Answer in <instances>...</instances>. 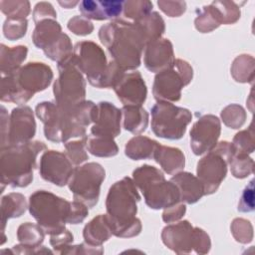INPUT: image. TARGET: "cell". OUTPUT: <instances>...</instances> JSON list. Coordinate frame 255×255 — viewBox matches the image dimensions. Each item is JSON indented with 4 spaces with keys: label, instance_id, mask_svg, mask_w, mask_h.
I'll return each instance as SVG.
<instances>
[{
    "label": "cell",
    "instance_id": "obj_1",
    "mask_svg": "<svg viewBox=\"0 0 255 255\" xmlns=\"http://www.w3.org/2000/svg\"><path fill=\"white\" fill-rule=\"evenodd\" d=\"M95 104L85 101L73 108L65 109L52 102L37 105L36 115L44 124L47 139L67 142L72 137L86 136V127L93 122Z\"/></svg>",
    "mask_w": 255,
    "mask_h": 255
},
{
    "label": "cell",
    "instance_id": "obj_2",
    "mask_svg": "<svg viewBox=\"0 0 255 255\" xmlns=\"http://www.w3.org/2000/svg\"><path fill=\"white\" fill-rule=\"evenodd\" d=\"M99 37L123 70H134L140 65V57L148 43L146 34L138 22L116 19L101 27Z\"/></svg>",
    "mask_w": 255,
    "mask_h": 255
},
{
    "label": "cell",
    "instance_id": "obj_3",
    "mask_svg": "<svg viewBox=\"0 0 255 255\" xmlns=\"http://www.w3.org/2000/svg\"><path fill=\"white\" fill-rule=\"evenodd\" d=\"M140 196L134 182L124 177L111 186L107 201V218L112 232L118 237H131L140 232V220L135 217Z\"/></svg>",
    "mask_w": 255,
    "mask_h": 255
},
{
    "label": "cell",
    "instance_id": "obj_4",
    "mask_svg": "<svg viewBox=\"0 0 255 255\" xmlns=\"http://www.w3.org/2000/svg\"><path fill=\"white\" fill-rule=\"evenodd\" d=\"M46 149L42 141H28L1 147L0 167L2 191L4 185L25 187L33 180L37 155ZM1 191V192H2Z\"/></svg>",
    "mask_w": 255,
    "mask_h": 255
},
{
    "label": "cell",
    "instance_id": "obj_5",
    "mask_svg": "<svg viewBox=\"0 0 255 255\" xmlns=\"http://www.w3.org/2000/svg\"><path fill=\"white\" fill-rule=\"evenodd\" d=\"M53 72L44 63H28L11 75L2 77L1 101L18 105L27 103L35 93L44 91L52 82Z\"/></svg>",
    "mask_w": 255,
    "mask_h": 255
},
{
    "label": "cell",
    "instance_id": "obj_6",
    "mask_svg": "<svg viewBox=\"0 0 255 255\" xmlns=\"http://www.w3.org/2000/svg\"><path fill=\"white\" fill-rule=\"evenodd\" d=\"M29 212L45 233L55 234L65 229L73 213V202L46 190H37L29 197Z\"/></svg>",
    "mask_w": 255,
    "mask_h": 255
},
{
    "label": "cell",
    "instance_id": "obj_7",
    "mask_svg": "<svg viewBox=\"0 0 255 255\" xmlns=\"http://www.w3.org/2000/svg\"><path fill=\"white\" fill-rule=\"evenodd\" d=\"M133 182L141 191L147 206L152 209L168 208L180 201V193L172 181L154 166L144 164L132 172Z\"/></svg>",
    "mask_w": 255,
    "mask_h": 255
},
{
    "label": "cell",
    "instance_id": "obj_8",
    "mask_svg": "<svg viewBox=\"0 0 255 255\" xmlns=\"http://www.w3.org/2000/svg\"><path fill=\"white\" fill-rule=\"evenodd\" d=\"M59 78L54 84V96L59 107L69 109L85 102L86 82L72 55L58 63Z\"/></svg>",
    "mask_w": 255,
    "mask_h": 255
},
{
    "label": "cell",
    "instance_id": "obj_9",
    "mask_svg": "<svg viewBox=\"0 0 255 255\" xmlns=\"http://www.w3.org/2000/svg\"><path fill=\"white\" fill-rule=\"evenodd\" d=\"M151 129L156 136L167 139H179L191 122V113L165 101H158L150 110Z\"/></svg>",
    "mask_w": 255,
    "mask_h": 255
},
{
    "label": "cell",
    "instance_id": "obj_10",
    "mask_svg": "<svg viewBox=\"0 0 255 255\" xmlns=\"http://www.w3.org/2000/svg\"><path fill=\"white\" fill-rule=\"evenodd\" d=\"M232 154L231 143L221 141L198 161L197 177L203 184L205 195L218 189L226 176L227 164L230 162Z\"/></svg>",
    "mask_w": 255,
    "mask_h": 255
},
{
    "label": "cell",
    "instance_id": "obj_11",
    "mask_svg": "<svg viewBox=\"0 0 255 255\" xmlns=\"http://www.w3.org/2000/svg\"><path fill=\"white\" fill-rule=\"evenodd\" d=\"M32 40L45 55L58 63L72 55V43L67 34L62 32L60 24L54 19H46L36 24Z\"/></svg>",
    "mask_w": 255,
    "mask_h": 255
},
{
    "label": "cell",
    "instance_id": "obj_12",
    "mask_svg": "<svg viewBox=\"0 0 255 255\" xmlns=\"http://www.w3.org/2000/svg\"><path fill=\"white\" fill-rule=\"evenodd\" d=\"M105 175L104 167L96 162H90L74 168L68 183L74 199L88 207L95 206L99 200L100 187Z\"/></svg>",
    "mask_w": 255,
    "mask_h": 255
},
{
    "label": "cell",
    "instance_id": "obj_13",
    "mask_svg": "<svg viewBox=\"0 0 255 255\" xmlns=\"http://www.w3.org/2000/svg\"><path fill=\"white\" fill-rule=\"evenodd\" d=\"M192 75V68L187 62L180 59L174 60L169 68L155 76L152 89L154 98L157 101H178L181 89L190 83Z\"/></svg>",
    "mask_w": 255,
    "mask_h": 255
},
{
    "label": "cell",
    "instance_id": "obj_14",
    "mask_svg": "<svg viewBox=\"0 0 255 255\" xmlns=\"http://www.w3.org/2000/svg\"><path fill=\"white\" fill-rule=\"evenodd\" d=\"M72 59L79 70L86 74L90 84L97 88H104V81L108 70L107 58L102 48L94 42L82 41L75 45Z\"/></svg>",
    "mask_w": 255,
    "mask_h": 255
},
{
    "label": "cell",
    "instance_id": "obj_15",
    "mask_svg": "<svg viewBox=\"0 0 255 255\" xmlns=\"http://www.w3.org/2000/svg\"><path fill=\"white\" fill-rule=\"evenodd\" d=\"M161 236L163 243L175 252L177 248L186 252L187 247H210L208 235L202 229L193 228L186 220L166 226Z\"/></svg>",
    "mask_w": 255,
    "mask_h": 255
},
{
    "label": "cell",
    "instance_id": "obj_16",
    "mask_svg": "<svg viewBox=\"0 0 255 255\" xmlns=\"http://www.w3.org/2000/svg\"><path fill=\"white\" fill-rule=\"evenodd\" d=\"M36 132V123L31 108L17 107L12 110L8 121V132L1 147L31 141Z\"/></svg>",
    "mask_w": 255,
    "mask_h": 255
},
{
    "label": "cell",
    "instance_id": "obj_17",
    "mask_svg": "<svg viewBox=\"0 0 255 255\" xmlns=\"http://www.w3.org/2000/svg\"><path fill=\"white\" fill-rule=\"evenodd\" d=\"M74 168L67 154L57 150L45 151L40 159L39 172L43 179L58 186L69 183Z\"/></svg>",
    "mask_w": 255,
    "mask_h": 255
},
{
    "label": "cell",
    "instance_id": "obj_18",
    "mask_svg": "<svg viewBox=\"0 0 255 255\" xmlns=\"http://www.w3.org/2000/svg\"><path fill=\"white\" fill-rule=\"evenodd\" d=\"M219 135V119L213 115L201 117L190 130V146L194 154L200 155L214 148Z\"/></svg>",
    "mask_w": 255,
    "mask_h": 255
},
{
    "label": "cell",
    "instance_id": "obj_19",
    "mask_svg": "<svg viewBox=\"0 0 255 255\" xmlns=\"http://www.w3.org/2000/svg\"><path fill=\"white\" fill-rule=\"evenodd\" d=\"M121 111L109 102L95 106L91 136L114 139L121 132Z\"/></svg>",
    "mask_w": 255,
    "mask_h": 255
},
{
    "label": "cell",
    "instance_id": "obj_20",
    "mask_svg": "<svg viewBox=\"0 0 255 255\" xmlns=\"http://www.w3.org/2000/svg\"><path fill=\"white\" fill-rule=\"evenodd\" d=\"M124 106H141L146 99V86L138 72L124 75L113 87Z\"/></svg>",
    "mask_w": 255,
    "mask_h": 255
},
{
    "label": "cell",
    "instance_id": "obj_21",
    "mask_svg": "<svg viewBox=\"0 0 255 255\" xmlns=\"http://www.w3.org/2000/svg\"><path fill=\"white\" fill-rule=\"evenodd\" d=\"M172 44L168 39L158 38L145 46L144 65L150 72H161L169 68L174 62Z\"/></svg>",
    "mask_w": 255,
    "mask_h": 255
},
{
    "label": "cell",
    "instance_id": "obj_22",
    "mask_svg": "<svg viewBox=\"0 0 255 255\" xmlns=\"http://www.w3.org/2000/svg\"><path fill=\"white\" fill-rule=\"evenodd\" d=\"M83 17L90 20H116L124 10V1L118 0H84L79 3Z\"/></svg>",
    "mask_w": 255,
    "mask_h": 255
},
{
    "label": "cell",
    "instance_id": "obj_23",
    "mask_svg": "<svg viewBox=\"0 0 255 255\" xmlns=\"http://www.w3.org/2000/svg\"><path fill=\"white\" fill-rule=\"evenodd\" d=\"M170 181L177 186L180 193V201L184 203H195L205 195L203 184L199 178L189 172H179L171 177Z\"/></svg>",
    "mask_w": 255,
    "mask_h": 255
},
{
    "label": "cell",
    "instance_id": "obj_24",
    "mask_svg": "<svg viewBox=\"0 0 255 255\" xmlns=\"http://www.w3.org/2000/svg\"><path fill=\"white\" fill-rule=\"evenodd\" d=\"M113 232L109 224L107 215L100 214L91 220L84 228V238L87 244L91 246H101L103 242L107 241Z\"/></svg>",
    "mask_w": 255,
    "mask_h": 255
},
{
    "label": "cell",
    "instance_id": "obj_25",
    "mask_svg": "<svg viewBox=\"0 0 255 255\" xmlns=\"http://www.w3.org/2000/svg\"><path fill=\"white\" fill-rule=\"evenodd\" d=\"M153 158L157 163L160 164L162 169L168 173L172 174L184 167L185 159L184 155L180 149L176 147L164 146L158 144Z\"/></svg>",
    "mask_w": 255,
    "mask_h": 255
},
{
    "label": "cell",
    "instance_id": "obj_26",
    "mask_svg": "<svg viewBox=\"0 0 255 255\" xmlns=\"http://www.w3.org/2000/svg\"><path fill=\"white\" fill-rule=\"evenodd\" d=\"M158 142L146 136L137 135L130 138L125 148L126 155L133 160L146 159L153 157V154L158 146Z\"/></svg>",
    "mask_w": 255,
    "mask_h": 255
},
{
    "label": "cell",
    "instance_id": "obj_27",
    "mask_svg": "<svg viewBox=\"0 0 255 255\" xmlns=\"http://www.w3.org/2000/svg\"><path fill=\"white\" fill-rule=\"evenodd\" d=\"M122 112L125 129L134 134L145 130L148 124V114L141 106H124Z\"/></svg>",
    "mask_w": 255,
    "mask_h": 255
},
{
    "label": "cell",
    "instance_id": "obj_28",
    "mask_svg": "<svg viewBox=\"0 0 255 255\" xmlns=\"http://www.w3.org/2000/svg\"><path fill=\"white\" fill-rule=\"evenodd\" d=\"M27 47L26 46H17V47H6L4 44H1V74L2 77L11 75L21 68L22 62L26 59L27 56Z\"/></svg>",
    "mask_w": 255,
    "mask_h": 255
},
{
    "label": "cell",
    "instance_id": "obj_29",
    "mask_svg": "<svg viewBox=\"0 0 255 255\" xmlns=\"http://www.w3.org/2000/svg\"><path fill=\"white\" fill-rule=\"evenodd\" d=\"M27 207L25 196L21 193H9L2 197L1 200V223H2V232L6 222L10 218L21 216Z\"/></svg>",
    "mask_w": 255,
    "mask_h": 255
},
{
    "label": "cell",
    "instance_id": "obj_30",
    "mask_svg": "<svg viewBox=\"0 0 255 255\" xmlns=\"http://www.w3.org/2000/svg\"><path fill=\"white\" fill-rule=\"evenodd\" d=\"M197 11L198 15L194 23L196 29L202 33L210 32L217 28L219 25L224 24L223 16L214 2H212L210 5L203 6L200 10Z\"/></svg>",
    "mask_w": 255,
    "mask_h": 255
},
{
    "label": "cell",
    "instance_id": "obj_31",
    "mask_svg": "<svg viewBox=\"0 0 255 255\" xmlns=\"http://www.w3.org/2000/svg\"><path fill=\"white\" fill-rule=\"evenodd\" d=\"M45 231L38 224L26 222L19 226L17 237L24 247H38L44 239Z\"/></svg>",
    "mask_w": 255,
    "mask_h": 255
},
{
    "label": "cell",
    "instance_id": "obj_32",
    "mask_svg": "<svg viewBox=\"0 0 255 255\" xmlns=\"http://www.w3.org/2000/svg\"><path fill=\"white\" fill-rule=\"evenodd\" d=\"M87 148L92 154L102 157L114 156L119 150L114 139L95 137L91 135L87 139Z\"/></svg>",
    "mask_w": 255,
    "mask_h": 255
},
{
    "label": "cell",
    "instance_id": "obj_33",
    "mask_svg": "<svg viewBox=\"0 0 255 255\" xmlns=\"http://www.w3.org/2000/svg\"><path fill=\"white\" fill-rule=\"evenodd\" d=\"M138 22L143 28L148 42L161 38L164 32V21L157 12H150Z\"/></svg>",
    "mask_w": 255,
    "mask_h": 255
},
{
    "label": "cell",
    "instance_id": "obj_34",
    "mask_svg": "<svg viewBox=\"0 0 255 255\" xmlns=\"http://www.w3.org/2000/svg\"><path fill=\"white\" fill-rule=\"evenodd\" d=\"M152 3L146 0H135V1H124V15L136 22L144 18L151 12Z\"/></svg>",
    "mask_w": 255,
    "mask_h": 255
},
{
    "label": "cell",
    "instance_id": "obj_35",
    "mask_svg": "<svg viewBox=\"0 0 255 255\" xmlns=\"http://www.w3.org/2000/svg\"><path fill=\"white\" fill-rule=\"evenodd\" d=\"M26 18H7L3 25L4 36L9 40H17L23 37L27 31Z\"/></svg>",
    "mask_w": 255,
    "mask_h": 255
},
{
    "label": "cell",
    "instance_id": "obj_36",
    "mask_svg": "<svg viewBox=\"0 0 255 255\" xmlns=\"http://www.w3.org/2000/svg\"><path fill=\"white\" fill-rule=\"evenodd\" d=\"M229 163L235 177L244 178L253 171V160L247 154H233Z\"/></svg>",
    "mask_w": 255,
    "mask_h": 255
},
{
    "label": "cell",
    "instance_id": "obj_37",
    "mask_svg": "<svg viewBox=\"0 0 255 255\" xmlns=\"http://www.w3.org/2000/svg\"><path fill=\"white\" fill-rule=\"evenodd\" d=\"M0 8L7 18H26L30 13L28 1H1Z\"/></svg>",
    "mask_w": 255,
    "mask_h": 255
},
{
    "label": "cell",
    "instance_id": "obj_38",
    "mask_svg": "<svg viewBox=\"0 0 255 255\" xmlns=\"http://www.w3.org/2000/svg\"><path fill=\"white\" fill-rule=\"evenodd\" d=\"M87 145V136L82 137L79 140L65 142V147L67 149V156L74 164H80L86 159H88V154L85 151V146Z\"/></svg>",
    "mask_w": 255,
    "mask_h": 255
},
{
    "label": "cell",
    "instance_id": "obj_39",
    "mask_svg": "<svg viewBox=\"0 0 255 255\" xmlns=\"http://www.w3.org/2000/svg\"><path fill=\"white\" fill-rule=\"evenodd\" d=\"M252 128L238 132L231 143L233 154H247L253 151ZM232 154V155H233Z\"/></svg>",
    "mask_w": 255,
    "mask_h": 255
},
{
    "label": "cell",
    "instance_id": "obj_40",
    "mask_svg": "<svg viewBox=\"0 0 255 255\" xmlns=\"http://www.w3.org/2000/svg\"><path fill=\"white\" fill-rule=\"evenodd\" d=\"M220 10L224 24H233L240 18V9L233 1H213Z\"/></svg>",
    "mask_w": 255,
    "mask_h": 255
},
{
    "label": "cell",
    "instance_id": "obj_41",
    "mask_svg": "<svg viewBox=\"0 0 255 255\" xmlns=\"http://www.w3.org/2000/svg\"><path fill=\"white\" fill-rule=\"evenodd\" d=\"M222 119L224 123L227 125L231 119L233 120V128H237L238 127H241L245 121V113L244 110L236 105L227 107L224 111H222Z\"/></svg>",
    "mask_w": 255,
    "mask_h": 255
},
{
    "label": "cell",
    "instance_id": "obj_42",
    "mask_svg": "<svg viewBox=\"0 0 255 255\" xmlns=\"http://www.w3.org/2000/svg\"><path fill=\"white\" fill-rule=\"evenodd\" d=\"M68 28L76 35H88L94 30L92 22L83 16H75L68 22Z\"/></svg>",
    "mask_w": 255,
    "mask_h": 255
},
{
    "label": "cell",
    "instance_id": "obj_43",
    "mask_svg": "<svg viewBox=\"0 0 255 255\" xmlns=\"http://www.w3.org/2000/svg\"><path fill=\"white\" fill-rule=\"evenodd\" d=\"M238 210L240 212H251L254 210V179H251L244 188L238 202Z\"/></svg>",
    "mask_w": 255,
    "mask_h": 255
},
{
    "label": "cell",
    "instance_id": "obj_44",
    "mask_svg": "<svg viewBox=\"0 0 255 255\" xmlns=\"http://www.w3.org/2000/svg\"><path fill=\"white\" fill-rule=\"evenodd\" d=\"M56 17H57V13L54 10L51 3L39 2L36 4L33 11V18L36 24L46 19H55Z\"/></svg>",
    "mask_w": 255,
    "mask_h": 255
},
{
    "label": "cell",
    "instance_id": "obj_45",
    "mask_svg": "<svg viewBox=\"0 0 255 255\" xmlns=\"http://www.w3.org/2000/svg\"><path fill=\"white\" fill-rule=\"evenodd\" d=\"M157 5L169 17H178L186 10L184 1H157Z\"/></svg>",
    "mask_w": 255,
    "mask_h": 255
},
{
    "label": "cell",
    "instance_id": "obj_46",
    "mask_svg": "<svg viewBox=\"0 0 255 255\" xmlns=\"http://www.w3.org/2000/svg\"><path fill=\"white\" fill-rule=\"evenodd\" d=\"M185 210H186V208L183 203H179V204L176 203L168 208H165V210L162 214V219L166 223H170L172 221L178 220L185 213Z\"/></svg>",
    "mask_w": 255,
    "mask_h": 255
},
{
    "label": "cell",
    "instance_id": "obj_47",
    "mask_svg": "<svg viewBox=\"0 0 255 255\" xmlns=\"http://www.w3.org/2000/svg\"><path fill=\"white\" fill-rule=\"evenodd\" d=\"M59 4L64 6L65 8H72L73 6L78 4V2H73V3H71V2H59Z\"/></svg>",
    "mask_w": 255,
    "mask_h": 255
}]
</instances>
